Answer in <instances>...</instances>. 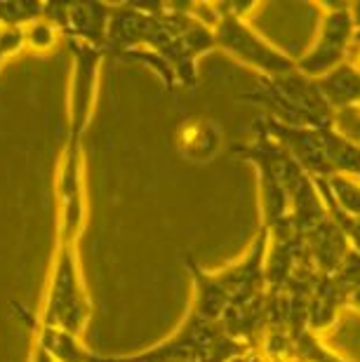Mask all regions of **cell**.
<instances>
[{"label": "cell", "instance_id": "5b68a950", "mask_svg": "<svg viewBox=\"0 0 360 362\" xmlns=\"http://www.w3.org/2000/svg\"><path fill=\"white\" fill-rule=\"evenodd\" d=\"M257 127H262L308 177H330L332 175V170H330V165H327V158L323 153L318 129L290 127V125H283V122L266 118V115L259 118Z\"/></svg>", "mask_w": 360, "mask_h": 362}, {"label": "cell", "instance_id": "8992f818", "mask_svg": "<svg viewBox=\"0 0 360 362\" xmlns=\"http://www.w3.org/2000/svg\"><path fill=\"white\" fill-rule=\"evenodd\" d=\"M151 19L153 17L139 10L137 3H111L109 26H106V54L116 57L120 52H127V49L144 47Z\"/></svg>", "mask_w": 360, "mask_h": 362}, {"label": "cell", "instance_id": "4fadbf2b", "mask_svg": "<svg viewBox=\"0 0 360 362\" xmlns=\"http://www.w3.org/2000/svg\"><path fill=\"white\" fill-rule=\"evenodd\" d=\"M116 59L132 62V64H141V66L151 69L158 78H161L163 85H165V90H168V92L179 90L175 69L170 66L168 59H163V57L158 54V52H153V49H149V47H134V49H127V52L116 54Z\"/></svg>", "mask_w": 360, "mask_h": 362}, {"label": "cell", "instance_id": "e0dca14e", "mask_svg": "<svg viewBox=\"0 0 360 362\" xmlns=\"http://www.w3.org/2000/svg\"><path fill=\"white\" fill-rule=\"evenodd\" d=\"M332 280L339 285V289L347 294V303L349 296L360 289V255L354 250L347 252V257L342 259V264L337 266V271L332 273Z\"/></svg>", "mask_w": 360, "mask_h": 362}, {"label": "cell", "instance_id": "3957f363", "mask_svg": "<svg viewBox=\"0 0 360 362\" xmlns=\"http://www.w3.org/2000/svg\"><path fill=\"white\" fill-rule=\"evenodd\" d=\"M325 14L320 19L318 33L308 52L297 59V71L306 78H323L349 59V49L354 45V19L349 5H323Z\"/></svg>", "mask_w": 360, "mask_h": 362}, {"label": "cell", "instance_id": "7c38bea8", "mask_svg": "<svg viewBox=\"0 0 360 362\" xmlns=\"http://www.w3.org/2000/svg\"><path fill=\"white\" fill-rule=\"evenodd\" d=\"M315 83L332 111L360 104V69L356 64L344 62L323 78H315Z\"/></svg>", "mask_w": 360, "mask_h": 362}, {"label": "cell", "instance_id": "d6986e66", "mask_svg": "<svg viewBox=\"0 0 360 362\" xmlns=\"http://www.w3.org/2000/svg\"><path fill=\"white\" fill-rule=\"evenodd\" d=\"M24 28L0 26V62H7L19 52H24Z\"/></svg>", "mask_w": 360, "mask_h": 362}, {"label": "cell", "instance_id": "30bf717a", "mask_svg": "<svg viewBox=\"0 0 360 362\" xmlns=\"http://www.w3.org/2000/svg\"><path fill=\"white\" fill-rule=\"evenodd\" d=\"M221 144H224V134H221L219 122L207 118L184 122L177 132L179 153L189 158L191 163H210L219 153Z\"/></svg>", "mask_w": 360, "mask_h": 362}, {"label": "cell", "instance_id": "9c48e42d", "mask_svg": "<svg viewBox=\"0 0 360 362\" xmlns=\"http://www.w3.org/2000/svg\"><path fill=\"white\" fill-rule=\"evenodd\" d=\"M344 306H349L347 294L332 280V275H320L313 282L311 292H308L306 329H311L313 334H323V332L332 329L339 322Z\"/></svg>", "mask_w": 360, "mask_h": 362}, {"label": "cell", "instance_id": "ffe728a7", "mask_svg": "<svg viewBox=\"0 0 360 362\" xmlns=\"http://www.w3.org/2000/svg\"><path fill=\"white\" fill-rule=\"evenodd\" d=\"M349 10H351V19H354L356 31H360V3H351Z\"/></svg>", "mask_w": 360, "mask_h": 362}, {"label": "cell", "instance_id": "2e32d148", "mask_svg": "<svg viewBox=\"0 0 360 362\" xmlns=\"http://www.w3.org/2000/svg\"><path fill=\"white\" fill-rule=\"evenodd\" d=\"M42 7H45V3H26V0L0 3V26L24 28L26 24L42 17Z\"/></svg>", "mask_w": 360, "mask_h": 362}, {"label": "cell", "instance_id": "9a60e30c", "mask_svg": "<svg viewBox=\"0 0 360 362\" xmlns=\"http://www.w3.org/2000/svg\"><path fill=\"white\" fill-rule=\"evenodd\" d=\"M64 42V35L59 33L52 21H47L45 17L31 21L24 26V45L31 52H52V49Z\"/></svg>", "mask_w": 360, "mask_h": 362}, {"label": "cell", "instance_id": "44dd1931", "mask_svg": "<svg viewBox=\"0 0 360 362\" xmlns=\"http://www.w3.org/2000/svg\"><path fill=\"white\" fill-rule=\"evenodd\" d=\"M3 64H5V62H0V69H3Z\"/></svg>", "mask_w": 360, "mask_h": 362}, {"label": "cell", "instance_id": "7a4b0ae2", "mask_svg": "<svg viewBox=\"0 0 360 362\" xmlns=\"http://www.w3.org/2000/svg\"><path fill=\"white\" fill-rule=\"evenodd\" d=\"M214 40H217V49L233 57L236 62L245 64V66L255 69L264 78L285 76L297 71V59H292L290 54L278 49L264 35H259L248 21L236 19L221 10L217 26H214Z\"/></svg>", "mask_w": 360, "mask_h": 362}, {"label": "cell", "instance_id": "8fae6325", "mask_svg": "<svg viewBox=\"0 0 360 362\" xmlns=\"http://www.w3.org/2000/svg\"><path fill=\"white\" fill-rule=\"evenodd\" d=\"M28 327L33 329L35 349H40L54 362H90L95 356L83 346L81 337L71 334L66 329L40 325L38 320H28Z\"/></svg>", "mask_w": 360, "mask_h": 362}, {"label": "cell", "instance_id": "52a82bcc", "mask_svg": "<svg viewBox=\"0 0 360 362\" xmlns=\"http://www.w3.org/2000/svg\"><path fill=\"white\" fill-rule=\"evenodd\" d=\"M186 271L193 280V306L191 310L200 315L203 320L219 322L224 317L226 308L231 306V296H228L224 282L219 280L217 273L205 271L203 266L196 264V259L186 255L184 257Z\"/></svg>", "mask_w": 360, "mask_h": 362}, {"label": "cell", "instance_id": "ba28073f", "mask_svg": "<svg viewBox=\"0 0 360 362\" xmlns=\"http://www.w3.org/2000/svg\"><path fill=\"white\" fill-rule=\"evenodd\" d=\"M111 3H66L64 42L78 40L106 52V26Z\"/></svg>", "mask_w": 360, "mask_h": 362}, {"label": "cell", "instance_id": "6da1fadb", "mask_svg": "<svg viewBox=\"0 0 360 362\" xmlns=\"http://www.w3.org/2000/svg\"><path fill=\"white\" fill-rule=\"evenodd\" d=\"M78 243L57 238V250L52 259V271L45 292L40 315L35 317L40 325L66 329L71 334H83L88 327L92 303L85 289L83 271L78 264Z\"/></svg>", "mask_w": 360, "mask_h": 362}, {"label": "cell", "instance_id": "277c9868", "mask_svg": "<svg viewBox=\"0 0 360 362\" xmlns=\"http://www.w3.org/2000/svg\"><path fill=\"white\" fill-rule=\"evenodd\" d=\"M71 52V92H69V139L83 141L92 113H95L99 71L106 52L78 40H66Z\"/></svg>", "mask_w": 360, "mask_h": 362}, {"label": "cell", "instance_id": "ac0fdd59", "mask_svg": "<svg viewBox=\"0 0 360 362\" xmlns=\"http://www.w3.org/2000/svg\"><path fill=\"white\" fill-rule=\"evenodd\" d=\"M332 127L342 136H347L349 141H354L356 146L360 148V104L358 106H347V108H339V111H335Z\"/></svg>", "mask_w": 360, "mask_h": 362}, {"label": "cell", "instance_id": "5bb4252c", "mask_svg": "<svg viewBox=\"0 0 360 362\" xmlns=\"http://www.w3.org/2000/svg\"><path fill=\"white\" fill-rule=\"evenodd\" d=\"M327 191L332 195L335 205L351 216H360V179L349 175H330L325 177Z\"/></svg>", "mask_w": 360, "mask_h": 362}]
</instances>
